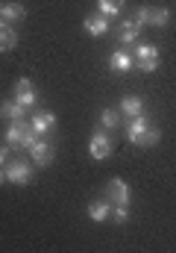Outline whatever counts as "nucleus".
<instances>
[{"label": "nucleus", "instance_id": "obj_1", "mask_svg": "<svg viewBox=\"0 0 176 253\" xmlns=\"http://www.w3.org/2000/svg\"><path fill=\"white\" fill-rule=\"evenodd\" d=\"M3 171H6V183H12V186H27V183L33 180V165L24 162V159H12V162H6Z\"/></svg>", "mask_w": 176, "mask_h": 253}, {"label": "nucleus", "instance_id": "obj_2", "mask_svg": "<svg viewBox=\"0 0 176 253\" xmlns=\"http://www.w3.org/2000/svg\"><path fill=\"white\" fill-rule=\"evenodd\" d=\"M112 150H115V144H112L109 132H106L103 126H97L94 135L88 138V153H91V159H106V156H112Z\"/></svg>", "mask_w": 176, "mask_h": 253}, {"label": "nucleus", "instance_id": "obj_3", "mask_svg": "<svg viewBox=\"0 0 176 253\" xmlns=\"http://www.w3.org/2000/svg\"><path fill=\"white\" fill-rule=\"evenodd\" d=\"M30 156H33V165H38V168H47V165L53 162V156H56V147L38 135V141L30 147Z\"/></svg>", "mask_w": 176, "mask_h": 253}, {"label": "nucleus", "instance_id": "obj_4", "mask_svg": "<svg viewBox=\"0 0 176 253\" xmlns=\"http://www.w3.org/2000/svg\"><path fill=\"white\" fill-rule=\"evenodd\" d=\"M106 197L112 200V206H129L132 191H129V186H126L120 177H115V180H109V186H106Z\"/></svg>", "mask_w": 176, "mask_h": 253}, {"label": "nucleus", "instance_id": "obj_5", "mask_svg": "<svg viewBox=\"0 0 176 253\" xmlns=\"http://www.w3.org/2000/svg\"><path fill=\"white\" fill-rule=\"evenodd\" d=\"M15 100L24 103L27 109H33V106L38 103V91H35V85H33L27 77H21V80L15 83Z\"/></svg>", "mask_w": 176, "mask_h": 253}, {"label": "nucleus", "instance_id": "obj_6", "mask_svg": "<svg viewBox=\"0 0 176 253\" xmlns=\"http://www.w3.org/2000/svg\"><path fill=\"white\" fill-rule=\"evenodd\" d=\"M30 124H33V129L44 138V135H50V132L56 129V115L47 112V109H41V112H33V115H30Z\"/></svg>", "mask_w": 176, "mask_h": 253}, {"label": "nucleus", "instance_id": "obj_7", "mask_svg": "<svg viewBox=\"0 0 176 253\" xmlns=\"http://www.w3.org/2000/svg\"><path fill=\"white\" fill-rule=\"evenodd\" d=\"M85 33L88 36H94V39H100V36H106L109 30H112V18H106V15H100V12H94V15H88L85 18Z\"/></svg>", "mask_w": 176, "mask_h": 253}, {"label": "nucleus", "instance_id": "obj_8", "mask_svg": "<svg viewBox=\"0 0 176 253\" xmlns=\"http://www.w3.org/2000/svg\"><path fill=\"white\" fill-rule=\"evenodd\" d=\"M135 68V56L126 50V47H120L115 50L112 56H109V71H115V74H126V71H132Z\"/></svg>", "mask_w": 176, "mask_h": 253}, {"label": "nucleus", "instance_id": "obj_9", "mask_svg": "<svg viewBox=\"0 0 176 253\" xmlns=\"http://www.w3.org/2000/svg\"><path fill=\"white\" fill-rule=\"evenodd\" d=\"M141 30H144V27H141L135 18H132V21H120V24H117V42H120V44H135V39L141 36Z\"/></svg>", "mask_w": 176, "mask_h": 253}, {"label": "nucleus", "instance_id": "obj_10", "mask_svg": "<svg viewBox=\"0 0 176 253\" xmlns=\"http://www.w3.org/2000/svg\"><path fill=\"white\" fill-rule=\"evenodd\" d=\"M85 212H88V218H91V221H97V224H100V221H109V218H112V200H109V197L94 200V203H88V209H85Z\"/></svg>", "mask_w": 176, "mask_h": 253}, {"label": "nucleus", "instance_id": "obj_11", "mask_svg": "<svg viewBox=\"0 0 176 253\" xmlns=\"http://www.w3.org/2000/svg\"><path fill=\"white\" fill-rule=\"evenodd\" d=\"M30 115V109L24 106V103H18V100H6L3 106H0V118H6L9 124L12 121H21V118H27Z\"/></svg>", "mask_w": 176, "mask_h": 253}, {"label": "nucleus", "instance_id": "obj_12", "mask_svg": "<svg viewBox=\"0 0 176 253\" xmlns=\"http://www.w3.org/2000/svg\"><path fill=\"white\" fill-rule=\"evenodd\" d=\"M120 115H126V118L144 115V100H141L138 94H126V97L120 100Z\"/></svg>", "mask_w": 176, "mask_h": 253}, {"label": "nucleus", "instance_id": "obj_13", "mask_svg": "<svg viewBox=\"0 0 176 253\" xmlns=\"http://www.w3.org/2000/svg\"><path fill=\"white\" fill-rule=\"evenodd\" d=\"M24 18H27V9H24L21 3H0V21L18 24V21H24Z\"/></svg>", "mask_w": 176, "mask_h": 253}, {"label": "nucleus", "instance_id": "obj_14", "mask_svg": "<svg viewBox=\"0 0 176 253\" xmlns=\"http://www.w3.org/2000/svg\"><path fill=\"white\" fill-rule=\"evenodd\" d=\"M21 135H24V118H21V121H12V124L6 126L3 141H6L12 150H21Z\"/></svg>", "mask_w": 176, "mask_h": 253}, {"label": "nucleus", "instance_id": "obj_15", "mask_svg": "<svg viewBox=\"0 0 176 253\" xmlns=\"http://www.w3.org/2000/svg\"><path fill=\"white\" fill-rule=\"evenodd\" d=\"M147 126H150V121H147V112H144V115H138V118H132V121H129V126H126L129 141H132V144H138V138L147 132Z\"/></svg>", "mask_w": 176, "mask_h": 253}, {"label": "nucleus", "instance_id": "obj_16", "mask_svg": "<svg viewBox=\"0 0 176 253\" xmlns=\"http://www.w3.org/2000/svg\"><path fill=\"white\" fill-rule=\"evenodd\" d=\"M15 44H18V33L6 21H0V53H9Z\"/></svg>", "mask_w": 176, "mask_h": 253}, {"label": "nucleus", "instance_id": "obj_17", "mask_svg": "<svg viewBox=\"0 0 176 253\" xmlns=\"http://www.w3.org/2000/svg\"><path fill=\"white\" fill-rule=\"evenodd\" d=\"M120 6H123V0H97V12L106 15V18H117Z\"/></svg>", "mask_w": 176, "mask_h": 253}, {"label": "nucleus", "instance_id": "obj_18", "mask_svg": "<svg viewBox=\"0 0 176 253\" xmlns=\"http://www.w3.org/2000/svg\"><path fill=\"white\" fill-rule=\"evenodd\" d=\"M120 124V109H103L100 112V126L103 129H115Z\"/></svg>", "mask_w": 176, "mask_h": 253}, {"label": "nucleus", "instance_id": "obj_19", "mask_svg": "<svg viewBox=\"0 0 176 253\" xmlns=\"http://www.w3.org/2000/svg\"><path fill=\"white\" fill-rule=\"evenodd\" d=\"M159 141H162V132H159L156 126H147V132L138 138V147H156Z\"/></svg>", "mask_w": 176, "mask_h": 253}, {"label": "nucleus", "instance_id": "obj_20", "mask_svg": "<svg viewBox=\"0 0 176 253\" xmlns=\"http://www.w3.org/2000/svg\"><path fill=\"white\" fill-rule=\"evenodd\" d=\"M168 21H171V12H168V9H162V6L153 9V6H150V24H153V27H168Z\"/></svg>", "mask_w": 176, "mask_h": 253}, {"label": "nucleus", "instance_id": "obj_21", "mask_svg": "<svg viewBox=\"0 0 176 253\" xmlns=\"http://www.w3.org/2000/svg\"><path fill=\"white\" fill-rule=\"evenodd\" d=\"M135 59H159V47L156 44H138L135 47Z\"/></svg>", "mask_w": 176, "mask_h": 253}, {"label": "nucleus", "instance_id": "obj_22", "mask_svg": "<svg viewBox=\"0 0 176 253\" xmlns=\"http://www.w3.org/2000/svg\"><path fill=\"white\" fill-rule=\"evenodd\" d=\"M112 221L115 224H126L129 221V206H112Z\"/></svg>", "mask_w": 176, "mask_h": 253}, {"label": "nucleus", "instance_id": "obj_23", "mask_svg": "<svg viewBox=\"0 0 176 253\" xmlns=\"http://www.w3.org/2000/svg\"><path fill=\"white\" fill-rule=\"evenodd\" d=\"M135 68L144 71V74H153V71L159 68V59H135Z\"/></svg>", "mask_w": 176, "mask_h": 253}, {"label": "nucleus", "instance_id": "obj_24", "mask_svg": "<svg viewBox=\"0 0 176 253\" xmlns=\"http://www.w3.org/2000/svg\"><path fill=\"white\" fill-rule=\"evenodd\" d=\"M135 21H138L141 27H147V24H150V6H138V12H135Z\"/></svg>", "mask_w": 176, "mask_h": 253}, {"label": "nucleus", "instance_id": "obj_25", "mask_svg": "<svg viewBox=\"0 0 176 253\" xmlns=\"http://www.w3.org/2000/svg\"><path fill=\"white\" fill-rule=\"evenodd\" d=\"M9 153H12V147H9V144H3V147H0V165H6V162H9Z\"/></svg>", "mask_w": 176, "mask_h": 253}, {"label": "nucleus", "instance_id": "obj_26", "mask_svg": "<svg viewBox=\"0 0 176 253\" xmlns=\"http://www.w3.org/2000/svg\"><path fill=\"white\" fill-rule=\"evenodd\" d=\"M6 183V171H3V165H0V186Z\"/></svg>", "mask_w": 176, "mask_h": 253}]
</instances>
